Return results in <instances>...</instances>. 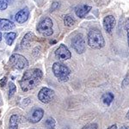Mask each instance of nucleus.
I'll return each instance as SVG.
<instances>
[{"label":"nucleus","mask_w":129,"mask_h":129,"mask_svg":"<svg viewBox=\"0 0 129 129\" xmlns=\"http://www.w3.org/2000/svg\"><path fill=\"white\" fill-rule=\"evenodd\" d=\"M35 35L33 34V33H27L26 35H24L23 39L22 40V42H21V47L22 48H28L30 46L31 42H33L35 40Z\"/></svg>","instance_id":"obj_13"},{"label":"nucleus","mask_w":129,"mask_h":129,"mask_svg":"<svg viewBox=\"0 0 129 129\" xmlns=\"http://www.w3.org/2000/svg\"><path fill=\"white\" fill-rule=\"evenodd\" d=\"M43 73L38 68L28 70L24 72L22 79L20 80V86L24 92L35 89L41 83Z\"/></svg>","instance_id":"obj_1"},{"label":"nucleus","mask_w":129,"mask_h":129,"mask_svg":"<svg viewBox=\"0 0 129 129\" xmlns=\"http://www.w3.org/2000/svg\"><path fill=\"white\" fill-rule=\"evenodd\" d=\"M124 28L126 32V35H127V40H128V47H129V17H127V19L126 20L124 23Z\"/></svg>","instance_id":"obj_22"},{"label":"nucleus","mask_w":129,"mask_h":129,"mask_svg":"<svg viewBox=\"0 0 129 129\" xmlns=\"http://www.w3.org/2000/svg\"><path fill=\"white\" fill-rule=\"evenodd\" d=\"M53 21L49 17H44L40 21L37 26V30L43 36H51L53 34Z\"/></svg>","instance_id":"obj_4"},{"label":"nucleus","mask_w":129,"mask_h":129,"mask_svg":"<svg viewBox=\"0 0 129 129\" xmlns=\"http://www.w3.org/2000/svg\"><path fill=\"white\" fill-rule=\"evenodd\" d=\"M53 72L56 78L61 82H66L69 79L71 70L61 62H55L53 66Z\"/></svg>","instance_id":"obj_3"},{"label":"nucleus","mask_w":129,"mask_h":129,"mask_svg":"<svg viewBox=\"0 0 129 129\" xmlns=\"http://www.w3.org/2000/svg\"><path fill=\"white\" fill-rule=\"evenodd\" d=\"M126 119H127V120H129V110H128L127 114H126Z\"/></svg>","instance_id":"obj_28"},{"label":"nucleus","mask_w":129,"mask_h":129,"mask_svg":"<svg viewBox=\"0 0 129 129\" xmlns=\"http://www.w3.org/2000/svg\"><path fill=\"white\" fill-rule=\"evenodd\" d=\"M17 36V34L15 32H9V33H6L5 35V41H6V44L11 46L13 44L14 41Z\"/></svg>","instance_id":"obj_16"},{"label":"nucleus","mask_w":129,"mask_h":129,"mask_svg":"<svg viewBox=\"0 0 129 129\" xmlns=\"http://www.w3.org/2000/svg\"><path fill=\"white\" fill-rule=\"evenodd\" d=\"M16 91V86L15 85V84L12 82H10L9 83V95H8L9 99H10L14 95H15Z\"/></svg>","instance_id":"obj_20"},{"label":"nucleus","mask_w":129,"mask_h":129,"mask_svg":"<svg viewBox=\"0 0 129 129\" xmlns=\"http://www.w3.org/2000/svg\"><path fill=\"white\" fill-rule=\"evenodd\" d=\"M6 84H7V78L4 77V78L0 80V85H1V87H5Z\"/></svg>","instance_id":"obj_25"},{"label":"nucleus","mask_w":129,"mask_h":129,"mask_svg":"<svg viewBox=\"0 0 129 129\" xmlns=\"http://www.w3.org/2000/svg\"><path fill=\"white\" fill-rule=\"evenodd\" d=\"M15 24L9 19L0 18V30L1 31H10L15 28Z\"/></svg>","instance_id":"obj_12"},{"label":"nucleus","mask_w":129,"mask_h":129,"mask_svg":"<svg viewBox=\"0 0 129 129\" xmlns=\"http://www.w3.org/2000/svg\"><path fill=\"white\" fill-rule=\"evenodd\" d=\"M50 43H51V44H54V43H56V41H50Z\"/></svg>","instance_id":"obj_29"},{"label":"nucleus","mask_w":129,"mask_h":129,"mask_svg":"<svg viewBox=\"0 0 129 129\" xmlns=\"http://www.w3.org/2000/svg\"><path fill=\"white\" fill-rule=\"evenodd\" d=\"M13 0H0V10H5L7 9L8 5L11 4Z\"/></svg>","instance_id":"obj_21"},{"label":"nucleus","mask_w":129,"mask_h":129,"mask_svg":"<svg viewBox=\"0 0 129 129\" xmlns=\"http://www.w3.org/2000/svg\"><path fill=\"white\" fill-rule=\"evenodd\" d=\"M90 10H91V6L85 5H79L76 9V15L79 18H84Z\"/></svg>","instance_id":"obj_14"},{"label":"nucleus","mask_w":129,"mask_h":129,"mask_svg":"<svg viewBox=\"0 0 129 129\" xmlns=\"http://www.w3.org/2000/svg\"><path fill=\"white\" fill-rule=\"evenodd\" d=\"M59 7V3H57V2H54V3L52 4V6H51V11H53V10H57Z\"/></svg>","instance_id":"obj_24"},{"label":"nucleus","mask_w":129,"mask_h":129,"mask_svg":"<svg viewBox=\"0 0 129 129\" xmlns=\"http://www.w3.org/2000/svg\"><path fill=\"white\" fill-rule=\"evenodd\" d=\"M2 41V34H1V32H0V41Z\"/></svg>","instance_id":"obj_30"},{"label":"nucleus","mask_w":129,"mask_h":129,"mask_svg":"<svg viewBox=\"0 0 129 129\" xmlns=\"http://www.w3.org/2000/svg\"><path fill=\"white\" fill-rule=\"evenodd\" d=\"M54 90L47 87H44V88L41 89V90L38 93V99L40 100L42 103H49L54 98Z\"/></svg>","instance_id":"obj_7"},{"label":"nucleus","mask_w":129,"mask_h":129,"mask_svg":"<svg viewBox=\"0 0 129 129\" xmlns=\"http://www.w3.org/2000/svg\"><path fill=\"white\" fill-rule=\"evenodd\" d=\"M43 116H44V110L41 108H35L28 114V120L31 123H37L42 119Z\"/></svg>","instance_id":"obj_9"},{"label":"nucleus","mask_w":129,"mask_h":129,"mask_svg":"<svg viewBox=\"0 0 129 129\" xmlns=\"http://www.w3.org/2000/svg\"><path fill=\"white\" fill-rule=\"evenodd\" d=\"M19 121H20L19 115H17V114H12L10 118L9 129H18Z\"/></svg>","instance_id":"obj_15"},{"label":"nucleus","mask_w":129,"mask_h":129,"mask_svg":"<svg viewBox=\"0 0 129 129\" xmlns=\"http://www.w3.org/2000/svg\"><path fill=\"white\" fill-rule=\"evenodd\" d=\"M10 66L16 70H22L28 66V61L24 56L19 53H14L10 56L9 60Z\"/></svg>","instance_id":"obj_5"},{"label":"nucleus","mask_w":129,"mask_h":129,"mask_svg":"<svg viewBox=\"0 0 129 129\" xmlns=\"http://www.w3.org/2000/svg\"><path fill=\"white\" fill-rule=\"evenodd\" d=\"M97 127H98L97 124L90 123V124H88V125H86V126H84L82 129H97Z\"/></svg>","instance_id":"obj_23"},{"label":"nucleus","mask_w":129,"mask_h":129,"mask_svg":"<svg viewBox=\"0 0 129 129\" xmlns=\"http://www.w3.org/2000/svg\"><path fill=\"white\" fill-rule=\"evenodd\" d=\"M28 16H29V10L28 8H24V9L20 10L15 16V19L18 23L22 24L24 23L28 19Z\"/></svg>","instance_id":"obj_11"},{"label":"nucleus","mask_w":129,"mask_h":129,"mask_svg":"<svg viewBox=\"0 0 129 129\" xmlns=\"http://www.w3.org/2000/svg\"><path fill=\"white\" fill-rule=\"evenodd\" d=\"M88 45L93 49H101L104 47V38H103V35L99 29L92 28L89 31Z\"/></svg>","instance_id":"obj_2"},{"label":"nucleus","mask_w":129,"mask_h":129,"mask_svg":"<svg viewBox=\"0 0 129 129\" xmlns=\"http://www.w3.org/2000/svg\"><path fill=\"white\" fill-rule=\"evenodd\" d=\"M120 129H129V126H122V127H120Z\"/></svg>","instance_id":"obj_27"},{"label":"nucleus","mask_w":129,"mask_h":129,"mask_svg":"<svg viewBox=\"0 0 129 129\" xmlns=\"http://www.w3.org/2000/svg\"><path fill=\"white\" fill-rule=\"evenodd\" d=\"M115 23H116L115 17L112 15H109L104 17L103 24V28H104L106 32L110 34V33L113 31L114 26H115Z\"/></svg>","instance_id":"obj_10"},{"label":"nucleus","mask_w":129,"mask_h":129,"mask_svg":"<svg viewBox=\"0 0 129 129\" xmlns=\"http://www.w3.org/2000/svg\"><path fill=\"white\" fill-rule=\"evenodd\" d=\"M108 129H117V126H116L115 124H114V125H112V126H109V127L108 128Z\"/></svg>","instance_id":"obj_26"},{"label":"nucleus","mask_w":129,"mask_h":129,"mask_svg":"<svg viewBox=\"0 0 129 129\" xmlns=\"http://www.w3.org/2000/svg\"><path fill=\"white\" fill-rule=\"evenodd\" d=\"M55 58L60 60V61H64V60L70 59L72 58V53H71L70 50L67 48L66 45L61 44L56 49Z\"/></svg>","instance_id":"obj_8"},{"label":"nucleus","mask_w":129,"mask_h":129,"mask_svg":"<svg viewBox=\"0 0 129 129\" xmlns=\"http://www.w3.org/2000/svg\"><path fill=\"white\" fill-rule=\"evenodd\" d=\"M55 124H56V122H55L54 119L52 118V117L47 118V120H46V122H45V125H46V126H47V129H54L55 128Z\"/></svg>","instance_id":"obj_19"},{"label":"nucleus","mask_w":129,"mask_h":129,"mask_svg":"<svg viewBox=\"0 0 129 129\" xmlns=\"http://www.w3.org/2000/svg\"><path fill=\"white\" fill-rule=\"evenodd\" d=\"M72 47L78 53H84L86 49V44H85L84 36L82 34H78L72 38Z\"/></svg>","instance_id":"obj_6"},{"label":"nucleus","mask_w":129,"mask_h":129,"mask_svg":"<svg viewBox=\"0 0 129 129\" xmlns=\"http://www.w3.org/2000/svg\"><path fill=\"white\" fill-rule=\"evenodd\" d=\"M114 96L111 92H107L103 95V102L104 104L109 106L112 103V102L114 101Z\"/></svg>","instance_id":"obj_17"},{"label":"nucleus","mask_w":129,"mask_h":129,"mask_svg":"<svg viewBox=\"0 0 129 129\" xmlns=\"http://www.w3.org/2000/svg\"><path fill=\"white\" fill-rule=\"evenodd\" d=\"M75 23H76V21H75L74 18L72 17V16H71L70 15H66L64 17V26L71 28V27L74 26Z\"/></svg>","instance_id":"obj_18"}]
</instances>
